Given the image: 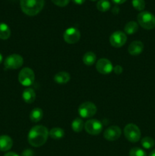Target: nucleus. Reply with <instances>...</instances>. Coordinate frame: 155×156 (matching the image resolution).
<instances>
[{"label": "nucleus", "instance_id": "nucleus-1", "mask_svg": "<svg viewBox=\"0 0 155 156\" xmlns=\"http://www.w3.org/2000/svg\"><path fill=\"white\" fill-rule=\"evenodd\" d=\"M48 136V129L42 125H37L33 126L29 131L27 140L30 146L33 147H40L46 143Z\"/></svg>", "mask_w": 155, "mask_h": 156}, {"label": "nucleus", "instance_id": "nucleus-2", "mask_svg": "<svg viewBox=\"0 0 155 156\" xmlns=\"http://www.w3.org/2000/svg\"><path fill=\"white\" fill-rule=\"evenodd\" d=\"M45 0H20L21 11L28 16H34L43 9Z\"/></svg>", "mask_w": 155, "mask_h": 156}, {"label": "nucleus", "instance_id": "nucleus-3", "mask_svg": "<svg viewBox=\"0 0 155 156\" xmlns=\"http://www.w3.org/2000/svg\"><path fill=\"white\" fill-rule=\"evenodd\" d=\"M137 19L138 24L146 30H152L155 27V16L150 12L142 11L138 15Z\"/></svg>", "mask_w": 155, "mask_h": 156}, {"label": "nucleus", "instance_id": "nucleus-4", "mask_svg": "<svg viewBox=\"0 0 155 156\" xmlns=\"http://www.w3.org/2000/svg\"><path fill=\"white\" fill-rule=\"evenodd\" d=\"M124 135L131 143H137L141 139V130L137 125L134 123L127 124L124 128Z\"/></svg>", "mask_w": 155, "mask_h": 156}, {"label": "nucleus", "instance_id": "nucleus-5", "mask_svg": "<svg viewBox=\"0 0 155 156\" xmlns=\"http://www.w3.org/2000/svg\"><path fill=\"white\" fill-rule=\"evenodd\" d=\"M35 80V74L30 68H23L18 74V81L23 86L28 87L33 84Z\"/></svg>", "mask_w": 155, "mask_h": 156}, {"label": "nucleus", "instance_id": "nucleus-6", "mask_svg": "<svg viewBox=\"0 0 155 156\" xmlns=\"http://www.w3.org/2000/svg\"><path fill=\"white\" fill-rule=\"evenodd\" d=\"M97 106L94 103L90 101L82 103L79 106L78 111L82 118H90L94 117L97 113Z\"/></svg>", "mask_w": 155, "mask_h": 156}, {"label": "nucleus", "instance_id": "nucleus-7", "mask_svg": "<svg viewBox=\"0 0 155 156\" xmlns=\"http://www.w3.org/2000/svg\"><path fill=\"white\" fill-rule=\"evenodd\" d=\"M23 63H24V59L22 56L19 54L14 53L5 59L4 66L8 69H17L22 66Z\"/></svg>", "mask_w": 155, "mask_h": 156}, {"label": "nucleus", "instance_id": "nucleus-8", "mask_svg": "<svg viewBox=\"0 0 155 156\" xmlns=\"http://www.w3.org/2000/svg\"><path fill=\"white\" fill-rule=\"evenodd\" d=\"M84 129L90 135H99L103 130V124L98 120H89L84 123Z\"/></svg>", "mask_w": 155, "mask_h": 156}, {"label": "nucleus", "instance_id": "nucleus-9", "mask_svg": "<svg viewBox=\"0 0 155 156\" xmlns=\"http://www.w3.org/2000/svg\"><path fill=\"white\" fill-rule=\"evenodd\" d=\"M127 41V36L126 33L120 30L113 32L109 37V42L112 47L115 48H119L122 47Z\"/></svg>", "mask_w": 155, "mask_h": 156}, {"label": "nucleus", "instance_id": "nucleus-10", "mask_svg": "<svg viewBox=\"0 0 155 156\" xmlns=\"http://www.w3.org/2000/svg\"><path fill=\"white\" fill-rule=\"evenodd\" d=\"M81 37V33L79 30L75 27H68L63 34L64 41L69 44H74L78 42Z\"/></svg>", "mask_w": 155, "mask_h": 156}, {"label": "nucleus", "instance_id": "nucleus-11", "mask_svg": "<svg viewBox=\"0 0 155 156\" xmlns=\"http://www.w3.org/2000/svg\"><path fill=\"white\" fill-rule=\"evenodd\" d=\"M96 69L100 74L107 75L112 73L113 70V66L110 60L106 58H102L97 60L96 64Z\"/></svg>", "mask_w": 155, "mask_h": 156}, {"label": "nucleus", "instance_id": "nucleus-12", "mask_svg": "<svg viewBox=\"0 0 155 156\" xmlns=\"http://www.w3.org/2000/svg\"><path fill=\"white\" fill-rule=\"evenodd\" d=\"M122 130L118 126H111L106 128L104 131L103 136L108 141H115L121 136Z\"/></svg>", "mask_w": 155, "mask_h": 156}, {"label": "nucleus", "instance_id": "nucleus-13", "mask_svg": "<svg viewBox=\"0 0 155 156\" xmlns=\"http://www.w3.org/2000/svg\"><path fill=\"white\" fill-rule=\"evenodd\" d=\"M144 50V44L140 41H135L129 44L128 47L129 54L132 56H138L142 53Z\"/></svg>", "mask_w": 155, "mask_h": 156}, {"label": "nucleus", "instance_id": "nucleus-14", "mask_svg": "<svg viewBox=\"0 0 155 156\" xmlns=\"http://www.w3.org/2000/svg\"><path fill=\"white\" fill-rule=\"evenodd\" d=\"M13 146V141L10 136L7 135L0 136V151L7 152L10 150Z\"/></svg>", "mask_w": 155, "mask_h": 156}, {"label": "nucleus", "instance_id": "nucleus-15", "mask_svg": "<svg viewBox=\"0 0 155 156\" xmlns=\"http://www.w3.org/2000/svg\"><path fill=\"white\" fill-rule=\"evenodd\" d=\"M22 98L27 104H32L36 99V93L33 88H26L22 93Z\"/></svg>", "mask_w": 155, "mask_h": 156}, {"label": "nucleus", "instance_id": "nucleus-16", "mask_svg": "<svg viewBox=\"0 0 155 156\" xmlns=\"http://www.w3.org/2000/svg\"><path fill=\"white\" fill-rule=\"evenodd\" d=\"M70 75L67 72H59L56 73L54 76V81L58 84L63 85L66 84L70 80Z\"/></svg>", "mask_w": 155, "mask_h": 156}, {"label": "nucleus", "instance_id": "nucleus-17", "mask_svg": "<svg viewBox=\"0 0 155 156\" xmlns=\"http://www.w3.org/2000/svg\"><path fill=\"white\" fill-rule=\"evenodd\" d=\"M96 59H97V56H96L95 53L94 52H87L83 56V58H82V60H83V62L86 66H92L95 63Z\"/></svg>", "mask_w": 155, "mask_h": 156}, {"label": "nucleus", "instance_id": "nucleus-18", "mask_svg": "<svg viewBox=\"0 0 155 156\" xmlns=\"http://www.w3.org/2000/svg\"><path fill=\"white\" fill-rule=\"evenodd\" d=\"M43 115V112L42 109L39 108H36L30 112V119L32 122L37 123V122L40 121L42 120Z\"/></svg>", "mask_w": 155, "mask_h": 156}, {"label": "nucleus", "instance_id": "nucleus-19", "mask_svg": "<svg viewBox=\"0 0 155 156\" xmlns=\"http://www.w3.org/2000/svg\"><path fill=\"white\" fill-rule=\"evenodd\" d=\"M11 36L10 27L5 23L0 22V39L7 40Z\"/></svg>", "mask_w": 155, "mask_h": 156}, {"label": "nucleus", "instance_id": "nucleus-20", "mask_svg": "<svg viewBox=\"0 0 155 156\" xmlns=\"http://www.w3.org/2000/svg\"><path fill=\"white\" fill-rule=\"evenodd\" d=\"M49 135L53 140H59L63 138L64 136H65V132L62 128L55 127L50 129V131L49 132Z\"/></svg>", "mask_w": 155, "mask_h": 156}, {"label": "nucleus", "instance_id": "nucleus-21", "mask_svg": "<svg viewBox=\"0 0 155 156\" xmlns=\"http://www.w3.org/2000/svg\"><path fill=\"white\" fill-rule=\"evenodd\" d=\"M124 30L128 34H133L138 30V24L134 21H129L125 25Z\"/></svg>", "mask_w": 155, "mask_h": 156}, {"label": "nucleus", "instance_id": "nucleus-22", "mask_svg": "<svg viewBox=\"0 0 155 156\" xmlns=\"http://www.w3.org/2000/svg\"><path fill=\"white\" fill-rule=\"evenodd\" d=\"M71 128L75 133H80L84 128V123L81 118H75L71 123Z\"/></svg>", "mask_w": 155, "mask_h": 156}, {"label": "nucleus", "instance_id": "nucleus-23", "mask_svg": "<svg viewBox=\"0 0 155 156\" xmlns=\"http://www.w3.org/2000/svg\"><path fill=\"white\" fill-rule=\"evenodd\" d=\"M111 7L110 2L108 0H100L97 3V9H98L100 12H107Z\"/></svg>", "mask_w": 155, "mask_h": 156}, {"label": "nucleus", "instance_id": "nucleus-24", "mask_svg": "<svg viewBox=\"0 0 155 156\" xmlns=\"http://www.w3.org/2000/svg\"><path fill=\"white\" fill-rule=\"evenodd\" d=\"M141 146H143V148H144V149H150L154 146L155 142L154 140H153V139L151 138V137L146 136L144 137V138L141 140Z\"/></svg>", "mask_w": 155, "mask_h": 156}, {"label": "nucleus", "instance_id": "nucleus-25", "mask_svg": "<svg viewBox=\"0 0 155 156\" xmlns=\"http://www.w3.org/2000/svg\"><path fill=\"white\" fill-rule=\"evenodd\" d=\"M132 6L135 8L136 10L142 12L145 8V2L144 0H132Z\"/></svg>", "mask_w": 155, "mask_h": 156}, {"label": "nucleus", "instance_id": "nucleus-26", "mask_svg": "<svg viewBox=\"0 0 155 156\" xmlns=\"http://www.w3.org/2000/svg\"><path fill=\"white\" fill-rule=\"evenodd\" d=\"M129 156H147V154L143 149L138 147H134L131 149Z\"/></svg>", "mask_w": 155, "mask_h": 156}, {"label": "nucleus", "instance_id": "nucleus-27", "mask_svg": "<svg viewBox=\"0 0 155 156\" xmlns=\"http://www.w3.org/2000/svg\"><path fill=\"white\" fill-rule=\"evenodd\" d=\"M56 5L59 6V7H65L68 5L70 0H51Z\"/></svg>", "mask_w": 155, "mask_h": 156}, {"label": "nucleus", "instance_id": "nucleus-28", "mask_svg": "<svg viewBox=\"0 0 155 156\" xmlns=\"http://www.w3.org/2000/svg\"><path fill=\"white\" fill-rule=\"evenodd\" d=\"M34 153H33V151L31 149H25L21 153V156H33Z\"/></svg>", "mask_w": 155, "mask_h": 156}, {"label": "nucleus", "instance_id": "nucleus-29", "mask_svg": "<svg viewBox=\"0 0 155 156\" xmlns=\"http://www.w3.org/2000/svg\"><path fill=\"white\" fill-rule=\"evenodd\" d=\"M113 71L116 75H120V74H122V73L123 72V69L121 66L116 65L113 68Z\"/></svg>", "mask_w": 155, "mask_h": 156}, {"label": "nucleus", "instance_id": "nucleus-30", "mask_svg": "<svg viewBox=\"0 0 155 156\" xmlns=\"http://www.w3.org/2000/svg\"><path fill=\"white\" fill-rule=\"evenodd\" d=\"M72 2L76 5H82L85 2V0H72Z\"/></svg>", "mask_w": 155, "mask_h": 156}, {"label": "nucleus", "instance_id": "nucleus-31", "mask_svg": "<svg viewBox=\"0 0 155 156\" xmlns=\"http://www.w3.org/2000/svg\"><path fill=\"white\" fill-rule=\"evenodd\" d=\"M4 156H19V155H18V154L15 153V152H7V153L5 154Z\"/></svg>", "mask_w": 155, "mask_h": 156}, {"label": "nucleus", "instance_id": "nucleus-32", "mask_svg": "<svg viewBox=\"0 0 155 156\" xmlns=\"http://www.w3.org/2000/svg\"><path fill=\"white\" fill-rule=\"evenodd\" d=\"M112 1L114 3H115V4L119 5V4H123L126 0H112Z\"/></svg>", "mask_w": 155, "mask_h": 156}, {"label": "nucleus", "instance_id": "nucleus-33", "mask_svg": "<svg viewBox=\"0 0 155 156\" xmlns=\"http://www.w3.org/2000/svg\"><path fill=\"white\" fill-rule=\"evenodd\" d=\"M119 12V9L118 6H115V7L112 9V12L114 14H118V12Z\"/></svg>", "mask_w": 155, "mask_h": 156}, {"label": "nucleus", "instance_id": "nucleus-34", "mask_svg": "<svg viewBox=\"0 0 155 156\" xmlns=\"http://www.w3.org/2000/svg\"><path fill=\"white\" fill-rule=\"evenodd\" d=\"M148 156H155V149L150 152V153L149 154Z\"/></svg>", "mask_w": 155, "mask_h": 156}, {"label": "nucleus", "instance_id": "nucleus-35", "mask_svg": "<svg viewBox=\"0 0 155 156\" xmlns=\"http://www.w3.org/2000/svg\"><path fill=\"white\" fill-rule=\"evenodd\" d=\"M2 61H3V56H2V53H0V63H2Z\"/></svg>", "mask_w": 155, "mask_h": 156}, {"label": "nucleus", "instance_id": "nucleus-36", "mask_svg": "<svg viewBox=\"0 0 155 156\" xmlns=\"http://www.w3.org/2000/svg\"><path fill=\"white\" fill-rule=\"evenodd\" d=\"M91 1H97V0H91Z\"/></svg>", "mask_w": 155, "mask_h": 156}]
</instances>
